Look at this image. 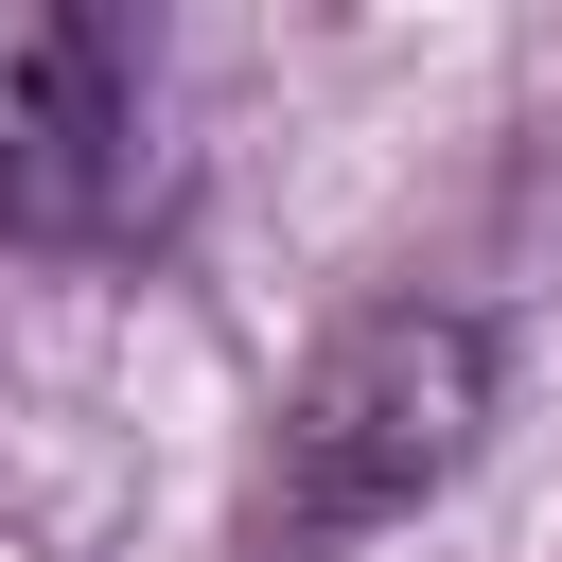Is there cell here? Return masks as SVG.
<instances>
[{
    "instance_id": "1",
    "label": "cell",
    "mask_w": 562,
    "mask_h": 562,
    "mask_svg": "<svg viewBox=\"0 0 562 562\" xmlns=\"http://www.w3.org/2000/svg\"><path fill=\"white\" fill-rule=\"evenodd\" d=\"M492 404H509V334L474 299H369V316H334L316 369L281 386V544L334 562V544L404 527L422 492L474 474Z\"/></svg>"
},
{
    "instance_id": "2",
    "label": "cell",
    "mask_w": 562,
    "mask_h": 562,
    "mask_svg": "<svg viewBox=\"0 0 562 562\" xmlns=\"http://www.w3.org/2000/svg\"><path fill=\"white\" fill-rule=\"evenodd\" d=\"M140 228V53L105 18H0V246Z\"/></svg>"
}]
</instances>
